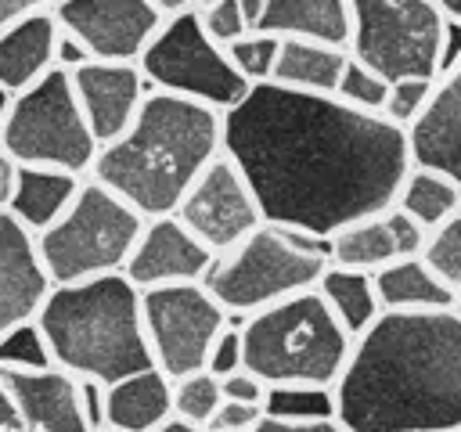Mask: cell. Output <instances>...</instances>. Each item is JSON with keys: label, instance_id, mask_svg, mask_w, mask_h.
<instances>
[{"label": "cell", "instance_id": "cell-1", "mask_svg": "<svg viewBox=\"0 0 461 432\" xmlns=\"http://www.w3.org/2000/svg\"><path fill=\"white\" fill-rule=\"evenodd\" d=\"M223 151L267 223L317 238L393 209L414 166L407 130L382 112L270 79L223 112Z\"/></svg>", "mask_w": 461, "mask_h": 432}, {"label": "cell", "instance_id": "cell-2", "mask_svg": "<svg viewBox=\"0 0 461 432\" xmlns=\"http://www.w3.org/2000/svg\"><path fill=\"white\" fill-rule=\"evenodd\" d=\"M331 392L346 432H461V310H382Z\"/></svg>", "mask_w": 461, "mask_h": 432}, {"label": "cell", "instance_id": "cell-3", "mask_svg": "<svg viewBox=\"0 0 461 432\" xmlns=\"http://www.w3.org/2000/svg\"><path fill=\"white\" fill-rule=\"evenodd\" d=\"M220 151V108L166 90H148L130 130L97 148L90 176L148 220L176 212L187 187Z\"/></svg>", "mask_w": 461, "mask_h": 432}, {"label": "cell", "instance_id": "cell-4", "mask_svg": "<svg viewBox=\"0 0 461 432\" xmlns=\"http://www.w3.org/2000/svg\"><path fill=\"white\" fill-rule=\"evenodd\" d=\"M36 324L50 346L54 367L72 378L112 385L155 364L144 335L140 288L122 270L54 284Z\"/></svg>", "mask_w": 461, "mask_h": 432}, {"label": "cell", "instance_id": "cell-5", "mask_svg": "<svg viewBox=\"0 0 461 432\" xmlns=\"http://www.w3.org/2000/svg\"><path fill=\"white\" fill-rule=\"evenodd\" d=\"M245 367L267 385H335L353 335L317 288L295 292L245 317Z\"/></svg>", "mask_w": 461, "mask_h": 432}, {"label": "cell", "instance_id": "cell-6", "mask_svg": "<svg viewBox=\"0 0 461 432\" xmlns=\"http://www.w3.org/2000/svg\"><path fill=\"white\" fill-rule=\"evenodd\" d=\"M328 263V238L263 220L245 241L220 252L202 281L230 317H249L295 292L317 288Z\"/></svg>", "mask_w": 461, "mask_h": 432}, {"label": "cell", "instance_id": "cell-7", "mask_svg": "<svg viewBox=\"0 0 461 432\" xmlns=\"http://www.w3.org/2000/svg\"><path fill=\"white\" fill-rule=\"evenodd\" d=\"M144 227V216L115 191L83 176L72 205L36 234L43 266L54 284L119 274Z\"/></svg>", "mask_w": 461, "mask_h": 432}, {"label": "cell", "instance_id": "cell-8", "mask_svg": "<svg viewBox=\"0 0 461 432\" xmlns=\"http://www.w3.org/2000/svg\"><path fill=\"white\" fill-rule=\"evenodd\" d=\"M0 148L18 166H50L76 176H90L97 158V140L76 101L68 68H50L32 86L11 94Z\"/></svg>", "mask_w": 461, "mask_h": 432}, {"label": "cell", "instance_id": "cell-9", "mask_svg": "<svg viewBox=\"0 0 461 432\" xmlns=\"http://www.w3.org/2000/svg\"><path fill=\"white\" fill-rule=\"evenodd\" d=\"M140 72L151 90H166L187 101L212 104L220 112L234 108L249 94V79L234 68L223 43H216L202 22L198 11L187 7L180 14H169L151 43L140 54Z\"/></svg>", "mask_w": 461, "mask_h": 432}, {"label": "cell", "instance_id": "cell-10", "mask_svg": "<svg viewBox=\"0 0 461 432\" xmlns=\"http://www.w3.org/2000/svg\"><path fill=\"white\" fill-rule=\"evenodd\" d=\"M447 14L436 0H349V58L378 76H439Z\"/></svg>", "mask_w": 461, "mask_h": 432}, {"label": "cell", "instance_id": "cell-11", "mask_svg": "<svg viewBox=\"0 0 461 432\" xmlns=\"http://www.w3.org/2000/svg\"><path fill=\"white\" fill-rule=\"evenodd\" d=\"M140 313H144V335H148L151 360L169 378L202 371L216 335L230 320V313L216 302L205 281L144 288Z\"/></svg>", "mask_w": 461, "mask_h": 432}, {"label": "cell", "instance_id": "cell-12", "mask_svg": "<svg viewBox=\"0 0 461 432\" xmlns=\"http://www.w3.org/2000/svg\"><path fill=\"white\" fill-rule=\"evenodd\" d=\"M176 216L212 256L230 252L238 241H245L263 223L259 202H256L245 173L234 166V158L227 151H220L198 173V180L180 198Z\"/></svg>", "mask_w": 461, "mask_h": 432}, {"label": "cell", "instance_id": "cell-13", "mask_svg": "<svg viewBox=\"0 0 461 432\" xmlns=\"http://www.w3.org/2000/svg\"><path fill=\"white\" fill-rule=\"evenodd\" d=\"M50 11L58 29L76 36L86 54L101 61H140L166 22L151 0H58Z\"/></svg>", "mask_w": 461, "mask_h": 432}, {"label": "cell", "instance_id": "cell-14", "mask_svg": "<svg viewBox=\"0 0 461 432\" xmlns=\"http://www.w3.org/2000/svg\"><path fill=\"white\" fill-rule=\"evenodd\" d=\"M0 432H94L79 378L61 367H0Z\"/></svg>", "mask_w": 461, "mask_h": 432}, {"label": "cell", "instance_id": "cell-15", "mask_svg": "<svg viewBox=\"0 0 461 432\" xmlns=\"http://www.w3.org/2000/svg\"><path fill=\"white\" fill-rule=\"evenodd\" d=\"M212 252L187 230V223L176 212L148 216L122 274L144 292L158 284H180V281H202L212 266Z\"/></svg>", "mask_w": 461, "mask_h": 432}, {"label": "cell", "instance_id": "cell-16", "mask_svg": "<svg viewBox=\"0 0 461 432\" xmlns=\"http://www.w3.org/2000/svg\"><path fill=\"white\" fill-rule=\"evenodd\" d=\"M68 76H72L76 101H79L97 144H108L119 133H126L148 97V79L137 61L90 58L79 68H72Z\"/></svg>", "mask_w": 461, "mask_h": 432}, {"label": "cell", "instance_id": "cell-17", "mask_svg": "<svg viewBox=\"0 0 461 432\" xmlns=\"http://www.w3.org/2000/svg\"><path fill=\"white\" fill-rule=\"evenodd\" d=\"M50 288L54 281L43 266L36 234L11 212H0V338L18 324L36 320Z\"/></svg>", "mask_w": 461, "mask_h": 432}, {"label": "cell", "instance_id": "cell-18", "mask_svg": "<svg viewBox=\"0 0 461 432\" xmlns=\"http://www.w3.org/2000/svg\"><path fill=\"white\" fill-rule=\"evenodd\" d=\"M411 162L461 184V58L432 79L429 101L407 126Z\"/></svg>", "mask_w": 461, "mask_h": 432}, {"label": "cell", "instance_id": "cell-19", "mask_svg": "<svg viewBox=\"0 0 461 432\" xmlns=\"http://www.w3.org/2000/svg\"><path fill=\"white\" fill-rule=\"evenodd\" d=\"M425 227L407 216L403 209H385L364 220L346 223L342 230H335L328 238V259L335 266H349V270H382L385 263L400 259V256H418L425 245Z\"/></svg>", "mask_w": 461, "mask_h": 432}, {"label": "cell", "instance_id": "cell-20", "mask_svg": "<svg viewBox=\"0 0 461 432\" xmlns=\"http://www.w3.org/2000/svg\"><path fill=\"white\" fill-rule=\"evenodd\" d=\"M58 22L54 11H32L0 29V90L18 94L32 86L40 76L54 68L58 50Z\"/></svg>", "mask_w": 461, "mask_h": 432}, {"label": "cell", "instance_id": "cell-21", "mask_svg": "<svg viewBox=\"0 0 461 432\" xmlns=\"http://www.w3.org/2000/svg\"><path fill=\"white\" fill-rule=\"evenodd\" d=\"M173 414V378L162 367H140L104 385V425L122 432H151Z\"/></svg>", "mask_w": 461, "mask_h": 432}, {"label": "cell", "instance_id": "cell-22", "mask_svg": "<svg viewBox=\"0 0 461 432\" xmlns=\"http://www.w3.org/2000/svg\"><path fill=\"white\" fill-rule=\"evenodd\" d=\"M256 29L349 47V0H267Z\"/></svg>", "mask_w": 461, "mask_h": 432}, {"label": "cell", "instance_id": "cell-23", "mask_svg": "<svg viewBox=\"0 0 461 432\" xmlns=\"http://www.w3.org/2000/svg\"><path fill=\"white\" fill-rule=\"evenodd\" d=\"M375 288L382 310H454L461 302V295L421 256H400L375 270Z\"/></svg>", "mask_w": 461, "mask_h": 432}, {"label": "cell", "instance_id": "cell-24", "mask_svg": "<svg viewBox=\"0 0 461 432\" xmlns=\"http://www.w3.org/2000/svg\"><path fill=\"white\" fill-rule=\"evenodd\" d=\"M346 61H349L346 47L299 40V36H281L270 83H281V86H292V90H310V94H335Z\"/></svg>", "mask_w": 461, "mask_h": 432}, {"label": "cell", "instance_id": "cell-25", "mask_svg": "<svg viewBox=\"0 0 461 432\" xmlns=\"http://www.w3.org/2000/svg\"><path fill=\"white\" fill-rule=\"evenodd\" d=\"M79 184H83V176L65 173V169L22 166L7 212H11L18 223H25L32 234H40V230H47V227L72 205Z\"/></svg>", "mask_w": 461, "mask_h": 432}, {"label": "cell", "instance_id": "cell-26", "mask_svg": "<svg viewBox=\"0 0 461 432\" xmlns=\"http://www.w3.org/2000/svg\"><path fill=\"white\" fill-rule=\"evenodd\" d=\"M317 292H321V299L328 302V310L335 313V320L349 335H360L382 313L375 274H367V270H349V266L328 263V270L317 281Z\"/></svg>", "mask_w": 461, "mask_h": 432}, {"label": "cell", "instance_id": "cell-27", "mask_svg": "<svg viewBox=\"0 0 461 432\" xmlns=\"http://www.w3.org/2000/svg\"><path fill=\"white\" fill-rule=\"evenodd\" d=\"M396 209H403L407 216H414L425 230L439 227L447 216L461 212V184L450 180L439 169H425V166H411V173L403 176V187L396 194Z\"/></svg>", "mask_w": 461, "mask_h": 432}, {"label": "cell", "instance_id": "cell-28", "mask_svg": "<svg viewBox=\"0 0 461 432\" xmlns=\"http://www.w3.org/2000/svg\"><path fill=\"white\" fill-rule=\"evenodd\" d=\"M263 410L292 421L335 418V392L328 385H267Z\"/></svg>", "mask_w": 461, "mask_h": 432}, {"label": "cell", "instance_id": "cell-29", "mask_svg": "<svg viewBox=\"0 0 461 432\" xmlns=\"http://www.w3.org/2000/svg\"><path fill=\"white\" fill-rule=\"evenodd\" d=\"M223 400V389H220V378L212 371H191V374H180L173 378V414L187 418V421H198V425H209L212 410L220 407Z\"/></svg>", "mask_w": 461, "mask_h": 432}, {"label": "cell", "instance_id": "cell-30", "mask_svg": "<svg viewBox=\"0 0 461 432\" xmlns=\"http://www.w3.org/2000/svg\"><path fill=\"white\" fill-rule=\"evenodd\" d=\"M418 256L461 295V212H454L439 227H432L425 234V245Z\"/></svg>", "mask_w": 461, "mask_h": 432}, {"label": "cell", "instance_id": "cell-31", "mask_svg": "<svg viewBox=\"0 0 461 432\" xmlns=\"http://www.w3.org/2000/svg\"><path fill=\"white\" fill-rule=\"evenodd\" d=\"M0 367H18V371H43V367H54V356H50V346L40 331L36 320H25L18 328H11L4 338H0Z\"/></svg>", "mask_w": 461, "mask_h": 432}, {"label": "cell", "instance_id": "cell-32", "mask_svg": "<svg viewBox=\"0 0 461 432\" xmlns=\"http://www.w3.org/2000/svg\"><path fill=\"white\" fill-rule=\"evenodd\" d=\"M277 43H281V36L263 32V29H249L245 36L227 43V54L249 83H267L274 72V61H277Z\"/></svg>", "mask_w": 461, "mask_h": 432}, {"label": "cell", "instance_id": "cell-33", "mask_svg": "<svg viewBox=\"0 0 461 432\" xmlns=\"http://www.w3.org/2000/svg\"><path fill=\"white\" fill-rule=\"evenodd\" d=\"M385 94H389V79L385 76H378L375 68H367L357 58L346 61V68L339 76V86H335V97H342L346 104L364 108V112H382Z\"/></svg>", "mask_w": 461, "mask_h": 432}, {"label": "cell", "instance_id": "cell-34", "mask_svg": "<svg viewBox=\"0 0 461 432\" xmlns=\"http://www.w3.org/2000/svg\"><path fill=\"white\" fill-rule=\"evenodd\" d=\"M432 79L436 76H403V79H393L389 83V94H385V104H382V115L407 130L418 119V112L425 108L429 90H432Z\"/></svg>", "mask_w": 461, "mask_h": 432}, {"label": "cell", "instance_id": "cell-35", "mask_svg": "<svg viewBox=\"0 0 461 432\" xmlns=\"http://www.w3.org/2000/svg\"><path fill=\"white\" fill-rule=\"evenodd\" d=\"M198 11V22H202V29L216 40V43H234L238 36H245L252 25H249V18L241 14V7H238V0H212V4H205V7H194Z\"/></svg>", "mask_w": 461, "mask_h": 432}, {"label": "cell", "instance_id": "cell-36", "mask_svg": "<svg viewBox=\"0 0 461 432\" xmlns=\"http://www.w3.org/2000/svg\"><path fill=\"white\" fill-rule=\"evenodd\" d=\"M238 367H245V342H241V328H230L227 324L216 335V342H212V349L205 356V371H212L216 378H223L230 371H238Z\"/></svg>", "mask_w": 461, "mask_h": 432}, {"label": "cell", "instance_id": "cell-37", "mask_svg": "<svg viewBox=\"0 0 461 432\" xmlns=\"http://www.w3.org/2000/svg\"><path fill=\"white\" fill-rule=\"evenodd\" d=\"M263 418V403H241V400H220V407L209 418V432H249Z\"/></svg>", "mask_w": 461, "mask_h": 432}, {"label": "cell", "instance_id": "cell-38", "mask_svg": "<svg viewBox=\"0 0 461 432\" xmlns=\"http://www.w3.org/2000/svg\"><path fill=\"white\" fill-rule=\"evenodd\" d=\"M220 389H223L227 400H241V403H263V396H267V382L259 374H252L249 367H238V371L223 374Z\"/></svg>", "mask_w": 461, "mask_h": 432}, {"label": "cell", "instance_id": "cell-39", "mask_svg": "<svg viewBox=\"0 0 461 432\" xmlns=\"http://www.w3.org/2000/svg\"><path fill=\"white\" fill-rule=\"evenodd\" d=\"M249 432H346L335 418H317V421H292V418H274L263 410V418Z\"/></svg>", "mask_w": 461, "mask_h": 432}, {"label": "cell", "instance_id": "cell-40", "mask_svg": "<svg viewBox=\"0 0 461 432\" xmlns=\"http://www.w3.org/2000/svg\"><path fill=\"white\" fill-rule=\"evenodd\" d=\"M83 61H90V54H86V47L76 40V36H68V32H61L58 36V50H54V65L58 68H79Z\"/></svg>", "mask_w": 461, "mask_h": 432}, {"label": "cell", "instance_id": "cell-41", "mask_svg": "<svg viewBox=\"0 0 461 432\" xmlns=\"http://www.w3.org/2000/svg\"><path fill=\"white\" fill-rule=\"evenodd\" d=\"M457 58H461V22L447 18L443 22V40H439V72L450 68Z\"/></svg>", "mask_w": 461, "mask_h": 432}, {"label": "cell", "instance_id": "cell-42", "mask_svg": "<svg viewBox=\"0 0 461 432\" xmlns=\"http://www.w3.org/2000/svg\"><path fill=\"white\" fill-rule=\"evenodd\" d=\"M58 0H0V29L22 14H32V11H50Z\"/></svg>", "mask_w": 461, "mask_h": 432}, {"label": "cell", "instance_id": "cell-43", "mask_svg": "<svg viewBox=\"0 0 461 432\" xmlns=\"http://www.w3.org/2000/svg\"><path fill=\"white\" fill-rule=\"evenodd\" d=\"M18 162L0 148V212H7L11 205V194H14V184H18Z\"/></svg>", "mask_w": 461, "mask_h": 432}, {"label": "cell", "instance_id": "cell-44", "mask_svg": "<svg viewBox=\"0 0 461 432\" xmlns=\"http://www.w3.org/2000/svg\"><path fill=\"white\" fill-rule=\"evenodd\" d=\"M151 432H209V428L198 425V421H187V418H180V414H169V418L158 421Z\"/></svg>", "mask_w": 461, "mask_h": 432}, {"label": "cell", "instance_id": "cell-45", "mask_svg": "<svg viewBox=\"0 0 461 432\" xmlns=\"http://www.w3.org/2000/svg\"><path fill=\"white\" fill-rule=\"evenodd\" d=\"M238 7H241V14L249 18V25L256 29V22L263 18V7H267V0H238Z\"/></svg>", "mask_w": 461, "mask_h": 432}, {"label": "cell", "instance_id": "cell-46", "mask_svg": "<svg viewBox=\"0 0 461 432\" xmlns=\"http://www.w3.org/2000/svg\"><path fill=\"white\" fill-rule=\"evenodd\" d=\"M166 18L169 14H180V11H187V7H194V0H151Z\"/></svg>", "mask_w": 461, "mask_h": 432}, {"label": "cell", "instance_id": "cell-47", "mask_svg": "<svg viewBox=\"0 0 461 432\" xmlns=\"http://www.w3.org/2000/svg\"><path fill=\"white\" fill-rule=\"evenodd\" d=\"M439 4V11L447 14V18H457L461 22V0H436Z\"/></svg>", "mask_w": 461, "mask_h": 432}, {"label": "cell", "instance_id": "cell-48", "mask_svg": "<svg viewBox=\"0 0 461 432\" xmlns=\"http://www.w3.org/2000/svg\"><path fill=\"white\" fill-rule=\"evenodd\" d=\"M7 104H11V94L0 90V126H4V115H7Z\"/></svg>", "mask_w": 461, "mask_h": 432}, {"label": "cell", "instance_id": "cell-49", "mask_svg": "<svg viewBox=\"0 0 461 432\" xmlns=\"http://www.w3.org/2000/svg\"><path fill=\"white\" fill-rule=\"evenodd\" d=\"M94 432H122V428H112V425H97Z\"/></svg>", "mask_w": 461, "mask_h": 432}, {"label": "cell", "instance_id": "cell-50", "mask_svg": "<svg viewBox=\"0 0 461 432\" xmlns=\"http://www.w3.org/2000/svg\"><path fill=\"white\" fill-rule=\"evenodd\" d=\"M205 4H212V0H194V7H205Z\"/></svg>", "mask_w": 461, "mask_h": 432}]
</instances>
